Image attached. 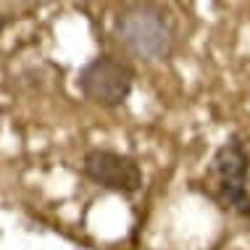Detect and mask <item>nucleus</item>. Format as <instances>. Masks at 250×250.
Instances as JSON below:
<instances>
[{
  "mask_svg": "<svg viewBox=\"0 0 250 250\" xmlns=\"http://www.w3.org/2000/svg\"><path fill=\"white\" fill-rule=\"evenodd\" d=\"M116 37L134 58L140 61H164L174 50V29L166 13L150 3L129 5L116 19Z\"/></svg>",
  "mask_w": 250,
  "mask_h": 250,
  "instance_id": "f257e3e1",
  "label": "nucleus"
},
{
  "mask_svg": "<svg viewBox=\"0 0 250 250\" xmlns=\"http://www.w3.org/2000/svg\"><path fill=\"white\" fill-rule=\"evenodd\" d=\"M82 171L98 187L124 195V198H132V195L143 190V168H140V164L119 150H108V147L87 150L82 161Z\"/></svg>",
  "mask_w": 250,
  "mask_h": 250,
  "instance_id": "20e7f679",
  "label": "nucleus"
},
{
  "mask_svg": "<svg viewBox=\"0 0 250 250\" xmlns=\"http://www.w3.org/2000/svg\"><path fill=\"white\" fill-rule=\"evenodd\" d=\"M8 21H11V19H8V16H3V13H0V32H3L5 26H8Z\"/></svg>",
  "mask_w": 250,
  "mask_h": 250,
  "instance_id": "39448f33",
  "label": "nucleus"
},
{
  "mask_svg": "<svg viewBox=\"0 0 250 250\" xmlns=\"http://www.w3.org/2000/svg\"><path fill=\"white\" fill-rule=\"evenodd\" d=\"M211 177H213L216 200L237 216L250 219V192H248L250 153L237 134H232L227 143H221L219 150L213 153Z\"/></svg>",
  "mask_w": 250,
  "mask_h": 250,
  "instance_id": "f03ea898",
  "label": "nucleus"
},
{
  "mask_svg": "<svg viewBox=\"0 0 250 250\" xmlns=\"http://www.w3.org/2000/svg\"><path fill=\"white\" fill-rule=\"evenodd\" d=\"M77 87L84 100L100 108H119L126 103L134 87V71L116 56H98L79 69Z\"/></svg>",
  "mask_w": 250,
  "mask_h": 250,
  "instance_id": "7ed1b4c3",
  "label": "nucleus"
}]
</instances>
